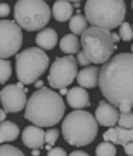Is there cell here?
Returning a JSON list of instances; mask_svg holds the SVG:
<instances>
[{
    "instance_id": "23",
    "label": "cell",
    "mask_w": 133,
    "mask_h": 156,
    "mask_svg": "<svg viewBox=\"0 0 133 156\" xmlns=\"http://www.w3.org/2000/svg\"><path fill=\"white\" fill-rule=\"evenodd\" d=\"M0 156H26L18 147L5 144L0 146Z\"/></svg>"
},
{
    "instance_id": "6",
    "label": "cell",
    "mask_w": 133,
    "mask_h": 156,
    "mask_svg": "<svg viewBox=\"0 0 133 156\" xmlns=\"http://www.w3.org/2000/svg\"><path fill=\"white\" fill-rule=\"evenodd\" d=\"M15 21L27 31L45 29L51 18V10L42 0H19L13 8Z\"/></svg>"
},
{
    "instance_id": "26",
    "label": "cell",
    "mask_w": 133,
    "mask_h": 156,
    "mask_svg": "<svg viewBox=\"0 0 133 156\" xmlns=\"http://www.w3.org/2000/svg\"><path fill=\"white\" fill-rule=\"evenodd\" d=\"M59 137V130L55 129V128H50L45 132V142L48 143V145H53V144L57 142Z\"/></svg>"
},
{
    "instance_id": "11",
    "label": "cell",
    "mask_w": 133,
    "mask_h": 156,
    "mask_svg": "<svg viewBox=\"0 0 133 156\" xmlns=\"http://www.w3.org/2000/svg\"><path fill=\"white\" fill-rule=\"evenodd\" d=\"M95 120L98 124L104 127H113L119 122V112L113 105L108 101H101L95 109Z\"/></svg>"
},
{
    "instance_id": "4",
    "label": "cell",
    "mask_w": 133,
    "mask_h": 156,
    "mask_svg": "<svg viewBox=\"0 0 133 156\" xmlns=\"http://www.w3.org/2000/svg\"><path fill=\"white\" fill-rule=\"evenodd\" d=\"M85 13L93 27L111 30L123 23L127 7L123 0H89L85 2Z\"/></svg>"
},
{
    "instance_id": "19",
    "label": "cell",
    "mask_w": 133,
    "mask_h": 156,
    "mask_svg": "<svg viewBox=\"0 0 133 156\" xmlns=\"http://www.w3.org/2000/svg\"><path fill=\"white\" fill-rule=\"evenodd\" d=\"M80 46L81 42L73 34H67L60 40V49L62 52L68 54L69 56H72V54H78L80 51Z\"/></svg>"
},
{
    "instance_id": "5",
    "label": "cell",
    "mask_w": 133,
    "mask_h": 156,
    "mask_svg": "<svg viewBox=\"0 0 133 156\" xmlns=\"http://www.w3.org/2000/svg\"><path fill=\"white\" fill-rule=\"evenodd\" d=\"M80 42L89 62L97 65L109 62L115 49L112 33L99 27H89L81 35Z\"/></svg>"
},
{
    "instance_id": "22",
    "label": "cell",
    "mask_w": 133,
    "mask_h": 156,
    "mask_svg": "<svg viewBox=\"0 0 133 156\" xmlns=\"http://www.w3.org/2000/svg\"><path fill=\"white\" fill-rule=\"evenodd\" d=\"M12 74L11 62L6 59H0V84L2 85L8 81Z\"/></svg>"
},
{
    "instance_id": "1",
    "label": "cell",
    "mask_w": 133,
    "mask_h": 156,
    "mask_svg": "<svg viewBox=\"0 0 133 156\" xmlns=\"http://www.w3.org/2000/svg\"><path fill=\"white\" fill-rule=\"evenodd\" d=\"M99 87L108 103L133 108V54L120 52L100 69Z\"/></svg>"
},
{
    "instance_id": "38",
    "label": "cell",
    "mask_w": 133,
    "mask_h": 156,
    "mask_svg": "<svg viewBox=\"0 0 133 156\" xmlns=\"http://www.w3.org/2000/svg\"><path fill=\"white\" fill-rule=\"evenodd\" d=\"M131 51H132V54H133V44H132V46H131Z\"/></svg>"
},
{
    "instance_id": "12",
    "label": "cell",
    "mask_w": 133,
    "mask_h": 156,
    "mask_svg": "<svg viewBox=\"0 0 133 156\" xmlns=\"http://www.w3.org/2000/svg\"><path fill=\"white\" fill-rule=\"evenodd\" d=\"M45 132L38 126H27L22 130V143L28 148L31 150H39L42 148L45 145Z\"/></svg>"
},
{
    "instance_id": "25",
    "label": "cell",
    "mask_w": 133,
    "mask_h": 156,
    "mask_svg": "<svg viewBox=\"0 0 133 156\" xmlns=\"http://www.w3.org/2000/svg\"><path fill=\"white\" fill-rule=\"evenodd\" d=\"M119 35H120L121 39L124 41H130L133 38V28L131 27V25L127 21H123V23L120 26L119 29Z\"/></svg>"
},
{
    "instance_id": "33",
    "label": "cell",
    "mask_w": 133,
    "mask_h": 156,
    "mask_svg": "<svg viewBox=\"0 0 133 156\" xmlns=\"http://www.w3.org/2000/svg\"><path fill=\"white\" fill-rule=\"evenodd\" d=\"M6 116H7L6 112L0 108V123H2V122L6 120Z\"/></svg>"
},
{
    "instance_id": "16",
    "label": "cell",
    "mask_w": 133,
    "mask_h": 156,
    "mask_svg": "<svg viewBox=\"0 0 133 156\" xmlns=\"http://www.w3.org/2000/svg\"><path fill=\"white\" fill-rule=\"evenodd\" d=\"M36 44L39 46V48L51 50L58 44V34L53 28H45L37 35Z\"/></svg>"
},
{
    "instance_id": "13",
    "label": "cell",
    "mask_w": 133,
    "mask_h": 156,
    "mask_svg": "<svg viewBox=\"0 0 133 156\" xmlns=\"http://www.w3.org/2000/svg\"><path fill=\"white\" fill-rule=\"evenodd\" d=\"M103 140L117 145L125 146L133 142V129H127L120 126L111 127L103 134Z\"/></svg>"
},
{
    "instance_id": "18",
    "label": "cell",
    "mask_w": 133,
    "mask_h": 156,
    "mask_svg": "<svg viewBox=\"0 0 133 156\" xmlns=\"http://www.w3.org/2000/svg\"><path fill=\"white\" fill-rule=\"evenodd\" d=\"M19 126L11 120H5L0 123V143L12 142L19 136Z\"/></svg>"
},
{
    "instance_id": "17",
    "label": "cell",
    "mask_w": 133,
    "mask_h": 156,
    "mask_svg": "<svg viewBox=\"0 0 133 156\" xmlns=\"http://www.w3.org/2000/svg\"><path fill=\"white\" fill-rule=\"evenodd\" d=\"M52 16L59 23H65L73 17V6L70 1L58 0L53 3Z\"/></svg>"
},
{
    "instance_id": "7",
    "label": "cell",
    "mask_w": 133,
    "mask_h": 156,
    "mask_svg": "<svg viewBox=\"0 0 133 156\" xmlns=\"http://www.w3.org/2000/svg\"><path fill=\"white\" fill-rule=\"evenodd\" d=\"M50 58L39 47H29L16 56L17 78L23 85L39 80L49 67Z\"/></svg>"
},
{
    "instance_id": "21",
    "label": "cell",
    "mask_w": 133,
    "mask_h": 156,
    "mask_svg": "<svg viewBox=\"0 0 133 156\" xmlns=\"http://www.w3.org/2000/svg\"><path fill=\"white\" fill-rule=\"evenodd\" d=\"M95 155L97 156H115L117 155V148L114 144L109 142H102L95 148Z\"/></svg>"
},
{
    "instance_id": "29",
    "label": "cell",
    "mask_w": 133,
    "mask_h": 156,
    "mask_svg": "<svg viewBox=\"0 0 133 156\" xmlns=\"http://www.w3.org/2000/svg\"><path fill=\"white\" fill-rule=\"evenodd\" d=\"M47 156H67V152L62 147H55L49 151Z\"/></svg>"
},
{
    "instance_id": "31",
    "label": "cell",
    "mask_w": 133,
    "mask_h": 156,
    "mask_svg": "<svg viewBox=\"0 0 133 156\" xmlns=\"http://www.w3.org/2000/svg\"><path fill=\"white\" fill-rule=\"evenodd\" d=\"M69 156H90V155L88 153L83 152V151H73V152L70 153Z\"/></svg>"
},
{
    "instance_id": "37",
    "label": "cell",
    "mask_w": 133,
    "mask_h": 156,
    "mask_svg": "<svg viewBox=\"0 0 133 156\" xmlns=\"http://www.w3.org/2000/svg\"><path fill=\"white\" fill-rule=\"evenodd\" d=\"M73 3H75V6H77V7L80 6V2H79V1H77V2H75H75H73Z\"/></svg>"
},
{
    "instance_id": "3",
    "label": "cell",
    "mask_w": 133,
    "mask_h": 156,
    "mask_svg": "<svg viewBox=\"0 0 133 156\" xmlns=\"http://www.w3.org/2000/svg\"><path fill=\"white\" fill-rule=\"evenodd\" d=\"M61 132L68 144L75 147L87 146L97 137L98 123L89 112L73 111L63 119Z\"/></svg>"
},
{
    "instance_id": "2",
    "label": "cell",
    "mask_w": 133,
    "mask_h": 156,
    "mask_svg": "<svg viewBox=\"0 0 133 156\" xmlns=\"http://www.w3.org/2000/svg\"><path fill=\"white\" fill-rule=\"evenodd\" d=\"M65 105L58 93L48 87L35 91L27 103L25 118L38 127H51L60 123Z\"/></svg>"
},
{
    "instance_id": "40",
    "label": "cell",
    "mask_w": 133,
    "mask_h": 156,
    "mask_svg": "<svg viewBox=\"0 0 133 156\" xmlns=\"http://www.w3.org/2000/svg\"><path fill=\"white\" fill-rule=\"evenodd\" d=\"M132 28H133V27H132Z\"/></svg>"
},
{
    "instance_id": "30",
    "label": "cell",
    "mask_w": 133,
    "mask_h": 156,
    "mask_svg": "<svg viewBox=\"0 0 133 156\" xmlns=\"http://www.w3.org/2000/svg\"><path fill=\"white\" fill-rule=\"evenodd\" d=\"M124 147V152H125V154L129 156H133V142H131V143L127 144Z\"/></svg>"
},
{
    "instance_id": "32",
    "label": "cell",
    "mask_w": 133,
    "mask_h": 156,
    "mask_svg": "<svg viewBox=\"0 0 133 156\" xmlns=\"http://www.w3.org/2000/svg\"><path fill=\"white\" fill-rule=\"evenodd\" d=\"M112 39H113L114 44H118V42L120 41L121 37H120V35H119L118 33H112Z\"/></svg>"
},
{
    "instance_id": "27",
    "label": "cell",
    "mask_w": 133,
    "mask_h": 156,
    "mask_svg": "<svg viewBox=\"0 0 133 156\" xmlns=\"http://www.w3.org/2000/svg\"><path fill=\"white\" fill-rule=\"evenodd\" d=\"M77 60H78L79 65L82 66L83 68H85V67H87V66L90 64L89 59L87 58V56H85V51H79L78 54H77Z\"/></svg>"
},
{
    "instance_id": "28",
    "label": "cell",
    "mask_w": 133,
    "mask_h": 156,
    "mask_svg": "<svg viewBox=\"0 0 133 156\" xmlns=\"http://www.w3.org/2000/svg\"><path fill=\"white\" fill-rule=\"evenodd\" d=\"M10 6L8 3L0 2V18H6L10 15Z\"/></svg>"
},
{
    "instance_id": "9",
    "label": "cell",
    "mask_w": 133,
    "mask_h": 156,
    "mask_svg": "<svg viewBox=\"0 0 133 156\" xmlns=\"http://www.w3.org/2000/svg\"><path fill=\"white\" fill-rule=\"evenodd\" d=\"M23 42L22 30L13 20H0V59L12 57Z\"/></svg>"
},
{
    "instance_id": "36",
    "label": "cell",
    "mask_w": 133,
    "mask_h": 156,
    "mask_svg": "<svg viewBox=\"0 0 133 156\" xmlns=\"http://www.w3.org/2000/svg\"><path fill=\"white\" fill-rule=\"evenodd\" d=\"M31 154H32V156H39L40 155V150H32Z\"/></svg>"
},
{
    "instance_id": "8",
    "label": "cell",
    "mask_w": 133,
    "mask_h": 156,
    "mask_svg": "<svg viewBox=\"0 0 133 156\" xmlns=\"http://www.w3.org/2000/svg\"><path fill=\"white\" fill-rule=\"evenodd\" d=\"M78 76V65L73 56L57 58L50 67L48 81L50 87L55 89L67 88Z\"/></svg>"
},
{
    "instance_id": "14",
    "label": "cell",
    "mask_w": 133,
    "mask_h": 156,
    "mask_svg": "<svg viewBox=\"0 0 133 156\" xmlns=\"http://www.w3.org/2000/svg\"><path fill=\"white\" fill-rule=\"evenodd\" d=\"M67 103L75 111H82V108L91 105L89 93L82 87H72L67 94Z\"/></svg>"
},
{
    "instance_id": "10",
    "label": "cell",
    "mask_w": 133,
    "mask_h": 156,
    "mask_svg": "<svg viewBox=\"0 0 133 156\" xmlns=\"http://www.w3.org/2000/svg\"><path fill=\"white\" fill-rule=\"evenodd\" d=\"M27 91L22 83L7 85L0 91V101L6 113H19L27 106Z\"/></svg>"
},
{
    "instance_id": "35",
    "label": "cell",
    "mask_w": 133,
    "mask_h": 156,
    "mask_svg": "<svg viewBox=\"0 0 133 156\" xmlns=\"http://www.w3.org/2000/svg\"><path fill=\"white\" fill-rule=\"evenodd\" d=\"M68 91L69 90H67V88H62V89H60V93H59V95H60V96H62V95H67V94H68Z\"/></svg>"
},
{
    "instance_id": "34",
    "label": "cell",
    "mask_w": 133,
    "mask_h": 156,
    "mask_svg": "<svg viewBox=\"0 0 133 156\" xmlns=\"http://www.w3.org/2000/svg\"><path fill=\"white\" fill-rule=\"evenodd\" d=\"M35 87L36 88H42L43 87V81L41 80V79H39V80H37L36 83H35Z\"/></svg>"
},
{
    "instance_id": "24",
    "label": "cell",
    "mask_w": 133,
    "mask_h": 156,
    "mask_svg": "<svg viewBox=\"0 0 133 156\" xmlns=\"http://www.w3.org/2000/svg\"><path fill=\"white\" fill-rule=\"evenodd\" d=\"M118 124L122 128L133 129V112H130V113H120Z\"/></svg>"
},
{
    "instance_id": "20",
    "label": "cell",
    "mask_w": 133,
    "mask_h": 156,
    "mask_svg": "<svg viewBox=\"0 0 133 156\" xmlns=\"http://www.w3.org/2000/svg\"><path fill=\"white\" fill-rule=\"evenodd\" d=\"M69 28L72 31L73 35H82L85 30L88 29V20L85 18V16H82L81 13H78L73 16L70 19L69 23Z\"/></svg>"
},
{
    "instance_id": "15",
    "label": "cell",
    "mask_w": 133,
    "mask_h": 156,
    "mask_svg": "<svg viewBox=\"0 0 133 156\" xmlns=\"http://www.w3.org/2000/svg\"><path fill=\"white\" fill-rule=\"evenodd\" d=\"M100 69L98 66H90L81 69L78 73L77 81L82 88H94L99 85Z\"/></svg>"
},
{
    "instance_id": "39",
    "label": "cell",
    "mask_w": 133,
    "mask_h": 156,
    "mask_svg": "<svg viewBox=\"0 0 133 156\" xmlns=\"http://www.w3.org/2000/svg\"><path fill=\"white\" fill-rule=\"evenodd\" d=\"M131 6H132V9H133V1H132V3H131Z\"/></svg>"
}]
</instances>
